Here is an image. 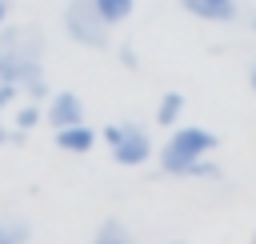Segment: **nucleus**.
Returning a JSON list of instances; mask_svg holds the SVG:
<instances>
[{"mask_svg": "<svg viewBox=\"0 0 256 244\" xmlns=\"http://www.w3.org/2000/svg\"><path fill=\"white\" fill-rule=\"evenodd\" d=\"M8 20V0H0V24Z\"/></svg>", "mask_w": 256, "mask_h": 244, "instance_id": "16", "label": "nucleus"}, {"mask_svg": "<svg viewBox=\"0 0 256 244\" xmlns=\"http://www.w3.org/2000/svg\"><path fill=\"white\" fill-rule=\"evenodd\" d=\"M40 120H44V116H40L36 100H28L24 108H16V132H32V128H36Z\"/></svg>", "mask_w": 256, "mask_h": 244, "instance_id": "11", "label": "nucleus"}, {"mask_svg": "<svg viewBox=\"0 0 256 244\" xmlns=\"http://www.w3.org/2000/svg\"><path fill=\"white\" fill-rule=\"evenodd\" d=\"M8 140H12V132H8L4 124H0V144H8Z\"/></svg>", "mask_w": 256, "mask_h": 244, "instance_id": "17", "label": "nucleus"}, {"mask_svg": "<svg viewBox=\"0 0 256 244\" xmlns=\"http://www.w3.org/2000/svg\"><path fill=\"white\" fill-rule=\"evenodd\" d=\"M224 4H240V0H224Z\"/></svg>", "mask_w": 256, "mask_h": 244, "instance_id": "21", "label": "nucleus"}, {"mask_svg": "<svg viewBox=\"0 0 256 244\" xmlns=\"http://www.w3.org/2000/svg\"><path fill=\"white\" fill-rule=\"evenodd\" d=\"M4 240H28V224H8L4 228Z\"/></svg>", "mask_w": 256, "mask_h": 244, "instance_id": "14", "label": "nucleus"}, {"mask_svg": "<svg viewBox=\"0 0 256 244\" xmlns=\"http://www.w3.org/2000/svg\"><path fill=\"white\" fill-rule=\"evenodd\" d=\"M16 92H20V88H16V84H8V80H0V108H8V104H12V96H16Z\"/></svg>", "mask_w": 256, "mask_h": 244, "instance_id": "15", "label": "nucleus"}, {"mask_svg": "<svg viewBox=\"0 0 256 244\" xmlns=\"http://www.w3.org/2000/svg\"><path fill=\"white\" fill-rule=\"evenodd\" d=\"M180 8L208 24H232L240 16V4H224V0H180Z\"/></svg>", "mask_w": 256, "mask_h": 244, "instance_id": "7", "label": "nucleus"}, {"mask_svg": "<svg viewBox=\"0 0 256 244\" xmlns=\"http://www.w3.org/2000/svg\"><path fill=\"white\" fill-rule=\"evenodd\" d=\"M128 236H132L128 224H120L116 216H108V220L96 228V240H100V244H120V240H128Z\"/></svg>", "mask_w": 256, "mask_h": 244, "instance_id": "10", "label": "nucleus"}, {"mask_svg": "<svg viewBox=\"0 0 256 244\" xmlns=\"http://www.w3.org/2000/svg\"><path fill=\"white\" fill-rule=\"evenodd\" d=\"M104 144H108V152H112V160L120 164V168H140V164H148L152 160V136H148V128L144 124H136V120H116V124H104Z\"/></svg>", "mask_w": 256, "mask_h": 244, "instance_id": "3", "label": "nucleus"}, {"mask_svg": "<svg viewBox=\"0 0 256 244\" xmlns=\"http://www.w3.org/2000/svg\"><path fill=\"white\" fill-rule=\"evenodd\" d=\"M44 76V32L28 24H12L0 32V80L24 88Z\"/></svg>", "mask_w": 256, "mask_h": 244, "instance_id": "1", "label": "nucleus"}, {"mask_svg": "<svg viewBox=\"0 0 256 244\" xmlns=\"http://www.w3.org/2000/svg\"><path fill=\"white\" fill-rule=\"evenodd\" d=\"M56 148H60V152H72V156H84V152L96 148V128H92L88 120L68 124V128H56Z\"/></svg>", "mask_w": 256, "mask_h": 244, "instance_id": "6", "label": "nucleus"}, {"mask_svg": "<svg viewBox=\"0 0 256 244\" xmlns=\"http://www.w3.org/2000/svg\"><path fill=\"white\" fill-rule=\"evenodd\" d=\"M248 28H252V32H256V12H252V16H248Z\"/></svg>", "mask_w": 256, "mask_h": 244, "instance_id": "18", "label": "nucleus"}, {"mask_svg": "<svg viewBox=\"0 0 256 244\" xmlns=\"http://www.w3.org/2000/svg\"><path fill=\"white\" fill-rule=\"evenodd\" d=\"M44 120H48L52 128L80 124V120H84V100H80L76 92H68V88H56V92L48 96V112H44Z\"/></svg>", "mask_w": 256, "mask_h": 244, "instance_id": "5", "label": "nucleus"}, {"mask_svg": "<svg viewBox=\"0 0 256 244\" xmlns=\"http://www.w3.org/2000/svg\"><path fill=\"white\" fill-rule=\"evenodd\" d=\"M64 32H68V40H76L80 48H108V32H112V24L96 12V4L92 0H68L64 4Z\"/></svg>", "mask_w": 256, "mask_h": 244, "instance_id": "4", "label": "nucleus"}, {"mask_svg": "<svg viewBox=\"0 0 256 244\" xmlns=\"http://www.w3.org/2000/svg\"><path fill=\"white\" fill-rule=\"evenodd\" d=\"M184 92H176V88H168L164 96H160V104H156V124H164V128H176V120L184 116Z\"/></svg>", "mask_w": 256, "mask_h": 244, "instance_id": "8", "label": "nucleus"}, {"mask_svg": "<svg viewBox=\"0 0 256 244\" xmlns=\"http://www.w3.org/2000/svg\"><path fill=\"white\" fill-rule=\"evenodd\" d=\"M248 80H252V92H256V68H252V76H248Z\"/></svg>", "mask_w": 256, "mask_h": 244, "instance_id": "19", "label": "nucleus"}, {"mask_svg": "<svg viewBox=\"0 0 256 244\" xmlns=\"http://www.w3.org/2000/svg\"><path fill=\"white\" fill-rule=\"evenodd\" d=\"M96 4V12L108 20V24H124L128 16H132V8H136V0H92Z\"/></svg>", "mask_w": 256, "mask_h": 244, "instance_id": "9", "label": "nucleus"}, {"mask_svg": "<svg viewBox=\"0 0 256 244\" xmlns=\"http://www.w3.org/2000/svg\"><path fill=\"white\" fill-rule=\"evenodd\" d=\"M116 56H120V64H124V68H132V72L140 68V56H136V48H132V44H124Z\"/></svg>", "mask_w": 256, "mask_h": 244, "instance_id": "13", "label": "nucleus"}, {"mask_svg": "<svg viewBox=\"0 0 256 244\" xmlns=\"http://www.w3.org/2000/svg\"><path fill=\"white\" fill-rule=\"evenodd\" d=\"M20 92H24L28 100H36V104H40V100H48V80H44V76H36V80H28Z\"/></svg>", "mask_w": 256, "mask_h": 244, "instance_id": "12", "label": "nucleus"}, {"mask_svg": "<svg viewBox=\"0 0 256 244\" xmlns=\"http://www.w3.org/2000/svg\"><path fill=\"white\" fill-rule=\"evenodd\" d=\"M220 148V136L200 124H176L172 136L160 144V172L164 176H192V168Z\"/></svg>", "mask_w": 256, "mask_h": 244, "instance_id": "2", "label": "nucleus"}, {"mask_svg": "<svg viewBox=\"0 0 256 244\" xmlns=\"http://www.w3.org/2000/svg\"><path fill=\"white\" fill-rule=\"evenodd\" d=\"M0 244H4V228H0Z\"/></svg>", "mask_w": 256, "mask_h": 244, "instance_id": "20", "label": "nucleus"}, {"mask_svg": "<svg viewBox=\"0 0 256 244\" xmlns=\"http://www.w3.org/2000/svg\"><path fill=\"white\" fill-rule=\"evenodd\" d=\"M252 240H256V232H252Z\"/></svg>", "mask_w": 256, "mask_h": 244, "instance_id": "22", "label": "nucleus"}]
</instances>
